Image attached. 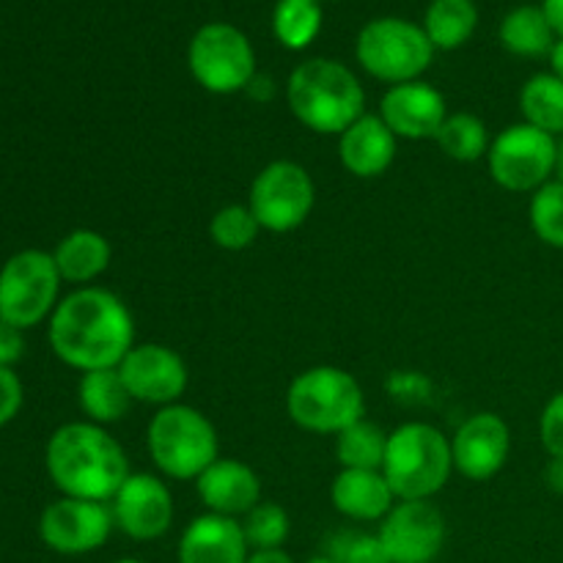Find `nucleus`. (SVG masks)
I'll return each mask as SVG.
<instances>
[{"label":"nucleus","mask_w":563,"mask_h":563,"mask_svg":"<svg viewBox=\"0 0 563 563\" xmlns=\"http://www.w3.org/2000/svg\"><path fill=\"white\" fill-rule=\"evenodd\" d=\"M47 335L55 357L69 368L82 374L119 368L135 346V319L119 295L102 286H80L60 297Z\"/></svg>","instance_id":"obj_1"},{"label":"nucleus","mask_w":563,"mask_h":563,"mask_svg":"<svg viewBox=\"0 0 563 563\" xmlns=\"http://www.w3.org/2000/svg\"><path fill=\"white\" fill-rule=\"evenodd\" d=\"M44 465L60 495L99 504H110L132 473L119 440L91 421H71L55 429L44 449Z\"/></svg>","instance_id":"obj_2"},{"label":"nucleus","mask_w":563,"mask_h":563,"mask_svg":"<svg viewBox=\"0 0 563 563\" xmlns=\"http://www.w3.org/2000/svg\"><path fill=\"white\" fill-rule=\"evenodd\" d=\"M286 102L295 119L317 135H335L366 113V91L346 64L308 58L289 75Z\"/></svg>","instance_id":"obj_3"},{"label":"nucleus","mask_w":563,"mask_h":563,"mask_svg":"<svg viewBox=\"0 0 563 563\" xmlns=\"http://www.w3.org/2000/svg\"><path fill=\"white\" fill-rule=\"evenodd\" d=\"M454 473L451 438L438 427L410 421L388 432L383 476L396 500H432Z\"/></svg>","instance_id":"obj_4"},{"label":"nucleus","mask_w":563,"mask_h":563,"mask_svg":"<svg viewBox=\"0 0 563 563\" xmlns=\"http://www.w3.org/2000/svg\"><path fill=\"white\" fill-rule=\"evenodd\" d=\"M146 449L154 467L174 482H196L214 460L220 440L214 423L190 405L159 407L146 429Z\"/></svg>","instance_id":"obj_5"},{"label":"nucleus","mask_w":563,"mask_h":563,"mask_svg":"<svg viewBox=\"0 0 563 563\" xmlns=\"http://www.w3.org/2000/svg\"><path fill=\"white\" fill-rule=\"evenodd\" d=\"M286 412L311 434H341L366 412L361 383L339 366H313L297 374L286 390Z\"/></svg>","instance_id":"obj_6"},{"label":"nucleus","mask_w":563,"mask_h":563,"mask_svg":"<svg viewBox=\"0 0 563 563\" xmlns=\"http://www.w3.org/2000/svg\"><path fill=\"white\" fill-rule=\"evenodd\" d=\"M434 44L429 42L423 25L405 16H377L366 22L357 33L355 55L357 64L388 86L421 80L423 71L432 66Z\"/></svg>","instance_id":"obj_7"},{"label":"nucleus","mask_w":563,"mask_h":563,"mask_svg":"<svg viewBox=\"0 0 563 563\" xmlns=\"http://www.w3.org/2000/svg\"><path fill=\"white\" fill-rule=\"evenodd\" d=\"M187 69L209 93L231 97L247 91L256 71V53L245 33L231 22H207L187 44Z\"/></svg>","instance_id":"obj_8"},{"label":"nucleus","mask_w":563,"mask_h":563,"mask_svg":"<svg viewBox=\"0 0 563 563\" xmlns=\"http://www.w3.org/2000/svg\"><path fill=\"white\" fill-rule=\"evenodd\" d=\"M60 284L53 253L36 247L14 253L0 267V319L20 330L36 328L53 317Z\"/></svg>","instance_id":"obj_9"},{"label":"nucleus","mask_w":563,"mask_h":563,"mask_svg":"<svg viewBox=\"0 0 563 563\" xmlns=\"http://www.w3.org/2000/svg\"><path fill=\"white\" fill-rule=\"evenodd\" d=\"M487 168L504 190L537 192L559 170V141L526 121L511 124L489 143Z\"/></svg>","instance_id":"obj_10"},{"label":"nucleus","mask_w":563,"mask_h":563,"mask_svg":"<svg viewBox=\"0 0 563 563\" xmlns=\"http://www.w3.org/2000/svg\"><path fill=\"white\" fill-rule=\"evenodd\" d=\"M317 185L311 174L295 159H275L264 165L251 181L247 207L256 214L262 231L289 234L300 229L313 212Z\"/></svg>","instance_id":"obj_11"},{"label":"nucleus","mask_w":563,"mask_h":563,"mask_svg":"<svg viewBox=\"0 0 563 563\" xmlns=\"http://www.w3.org/2000/svg\"><path fill=\"white\" fill-rule=\"evenodd\" d=\"M377 537L390 563H432L443 553L449 528L432 500H396Z\"/></svg>","instance_id":"obj_12"},{"label":"nucleus","mask_w":563,"mask_h":563,"mask_svg":"<svg viewBox=\"0 0 563 563\" xmlns=\"http://www.w3.org/2000/svg\"><path fill=\"white\" fill-rule=\"evenodd\" d=\"M113 528L108 504L60 495L42 511L38 537L60 555H86L102 548Z\"/></svg>","instance_id":"obj_13"},{"label":"nucleus","mask_w":563,"mask_h":563,"mask_svg":"<svg viewBox=\"0 0 563 563\" xmlns=\"http://www.w3.org/2000/svg\"><path fill=\"white\" fill-rule=\"evenodd\" d=\"M108 506L113 526L135 542H154L174 526V495L168 484L152 473H130Z\"/></svg>","instance_id":"obj_14"},{"label":"nucleus","mask_w":563,"mask_h":563,"mask_svg":"<svg viewBox=\"0 0 563 563\" xmlns=\"http://www.w3.org/2000/svg\"><path fill=\"white\" fill-rule=\"evenodd\" d=\"M119 374L132 399L157 410L176 405L190 383L185 357L165 344H135L119 363Z\"/></svg>","instance_id":"obj_15"},{"label":"nucleus","mask_w":563,"mask_h":563,"mask_svg":"<svg viewBox=\"0 0 563 563\" xmlns=\"http://www.w3.org/2000/svg\"><path fill=\"white\" fill-rule=\"evenodd\" d=\"M509 423L495 412H476L451 434L454 471L471 482H489L498 476L509 462Z\"/></svg>","instance_id":"obj_16"},{"label":"nucleus","mask_w":563,"mask_h":563,"mask_svg":"<svg viewBox=\"0 0 563 563\" xmlns=\"http://www.w3.org/2000/svg\"><path fill=\"white\" fill-rule=\"evenodd\" d=\"M379 119L396 137L405 141H434L449 119L445 97L423 80L390 86L379 99Z\"/></svg>","instance_id":"obj_17"},{"label":"nucleus","mask_w":563,"mask_h":563,"mask_svg":"<svg viewBox=\"0 0 563 563\" xmlns=\"http://www.w3.org/2000/svg\"><path fill=\"white\" fill-rule=\"evenodd\" d=\"M196 493L212 515L242 520L253 506L262 504V478L245 462L220 456L196 478Z\"/></svg>","instance_id":"obj_18"},{"label":"nucleus","mask_w":563,"mask_h":563,"mask_svg":"<svg viewBox=\"0 0 563 563\" xmlns=\"http://www.w3.org/2000/svg\"><path fill=\"white\" fill-rule=\"evenodd\" d=\"M399 137L388 130L379 113H363L339 135V159L346 174L377 179L394 165Z\"/></svg>","instance_id":"obj_19"},{"label":"nucleus","mask_w":563,"mask_h":563,"mask_svg":"<svg viewBox=\"0 0 563 563\" xmlns=\"http://www.w3.org/2000/svg\"><path fill=\"white\" fill-rule=\"evenodd\" d=\"M251 548L240 520L207 511L179 537V563H247Z\"/></svg>","instance_id":"obj_20"},{"label":"nucleus","mask_w":563,"mask_h":563,"mask_svg":"<svg viewBox=\"0 0 563 563\" xmlns=\"http://www.w3.org/2000/svg\"><path fill=\"white\" fill-rule=\"evenodd\" d=\"M330 500L339 515L355 522H383L396 506V495L383 471H352V467H341L339 476L333 478Z\"/></svg>","instance_id":"obj_21"},{"label":"nucleus","mask_w":563,"mask_h":563,"mask_svg":"<svg viewBox=\"0 0 563 563\" xmlns=\"http://www.w3.org/2000/svg\"><path fill=\"white\" fill-rule=\"evenodd\" d=\"M53 258L60 280L80 289V286H91V280H97L110 267L113 247H110L108 236L99 231L75 229L55 245Z\"/></svg>","instance_id":"obj_22"},{"label":"nucleus","mask_w":563,"mask_h":563,"mask_svg":"<svg viewBox=\"0 0 563 563\" xmlns=\"http://www.w3.org/2000/svg\"><path fill=\"white\" fill-rule=\"evenodd\" d=\"M130 388L121 379L119 368H99V372H86L77 385V405H80L86 421L110 427L119 423L132 407Z\"/></svg>","instance_id":"obj_23"},{"label":"nucleus","mask_w":563,"mask_h":563,"mask_svg":"<svg viewBox=\"0 0 563 563\" xmlns=\"http://www.w3.org/2000/svg\"><path fill=\"white\" fill-rule=\"evenodd\" d=\"M500 44L520 58H550L559 33L550 25L542 5H517L500 22Z\"/></svg>","instance_id":"obj_24"},{"label":"nucleus","mask_w":563,"mask_h":563,"mask_svg":"<svg viewBox=\"0 0 563 563\" xmlns=\"http://www.w3.org/2000/svg\"><path fill=\"white\" fill-rule=\"evenodd\" d=\"M478 25L476 0H432L423 16V31L434 49H456L471 42Z\"/></svg>","instance_id":"obj_25"},{"label":"nucleus","mask_w":563,"mask_h":563,"mask_svg":"<svg viewBox=\"0 0 563 563\" xmlns=\"http://www.w3.org/2000/svg\"><path fill=\"white\" fill-rule=\"evenodd\" d=\"M520 110L526 124L563 137V80L553 71L533 75L520 91Z\"/></svg>","instance_id":"obj_26"},{"label":"nucleus","mask_w":563,"mask_h":563,"mask_svg":"<svg viewBox=\"0 0 563 563\" xmlns=\"http://www.w3.org/2000/svg\"><path fill=\"white\" fill-rule=\"evenodd\" d=\"M324 22L322 0H278L273 11V33L286 49L311 47Z\"/></svg>","instance_id":"obj_27"},{"label":"nucleus","mask_w":563,"mask_h":563,"mask_svg":"<svg viewBox=\"0 0 563 563\" xmlns=\"http://www.w3.org/2000/svg\"><path fill=\"white\" fill-rule=\"evenodd\" d=\"M385 451H388V432L377 423L366 421V418L335 434V456H339L341 467L383 471Z\"/></svg>","instance_id":"obj_28"},{"label":"nucleus","mask_w":563,"mask_h":563,"mask_svg":"<svg viewBox=\"0 0 563 563\" xmlns=\"http://www.w3.org/2000/svg\"><path fill=\"white\" fill-rule=\"evenodd\" d=\"M438 146L454 163H478L487 159L489 132L476 113H449L438 132Z\"/></svg>","instance_id":"obj_29"},{"label":"nucleus","mask_w":563,"mask_h":563,"mask_svg":"<svg viewBox=\"0 0 563 563\" xmlns=\"http://www.w3.org/2000/svg\"><path fill=\"white\" fill-rule=\"evenodd\" d=\"M258 231L262 225L247 203H225L209 220V240L231 253L247 251L258 240Z\"/></svg>","instance_id":"obj_30"},{"label":"nucleus","mask_w":563,"mask_h":563,"mask_svg":"<svg viewBox=\"0 0 563 563\" xmlns=\"http://www.w3.org/2000/svg\"><path fill=\"white\" fill-rule=\"evenodd\" d=\"M531 229L544 245L563 251V181L553 179L537 192H531L528 203Z\"/></svg>","instance_id":"obj_31"},{"label":"nucleus","mask_w":563,"mask_h":563,"mask_svg":"<svg viewBox=\"0 0 563 563\" xmlns=\"http://www.w3.org/2000/svg\"><path fill=\"white\" fill-rule=\"evenodd\" d=\"M240 526L251 550H284L291 531L289 515L278 504H269V500H262L258 506H253L242 517Z\"/></svg>","instance_id":"obj_32"},{"label":"nucleus","mask_w":563,"mask_h":563,"mask_svg":"<svg viewBox=\"0 0 563 563\" xmlns=\"http://www.w3.org/2000/svg\"><path fill=\"white\" fill-rule=\"evenodd\" d=\"M328 555L341 563H390L377 533L344 531L330 539Z\"/></svg>","instance_id":"obj_33"},{"label":"nucleus","mask_w":563,"mask_h":563,"mask_svg":"<svg viewBox=\"0 0 563 563\" xmlns=\"http://www.w3.org/2000/svg\"><path fill=\"white\" fill-rule=\"evenodd\" d=\"M539 438L550 456L563 460V390L544 405L542 418H539Z\"/></svg>","instance_id":"obj_34"},{"label":"nucleus","mask_w":563,"mask_h":563,"mask_svg":"<svg viewBox=\"0 0 563 563\" xmlns=\"http://www.w3.org/2000/svg\"><path fill=\"white\" fill-rule=\"evenodd\" d=\"M22 399H25V390L16 372L0 366V429L14 421L16 412L22 410Z\"/></svg>","instance_id":"obj_35"},{"label":"nucleus","mask_w":563,"mask_h":563,"mask_svg":"<svg viewBox=\"0 0 563 563\" xmlns=\"http://www.w3.org/2000/svg\"><path fill=\"white\" fill-rule=\"evenodd\" d=\"M22 355H25V330L0 319V366L14 368Z\"/></svg>","instance_id":"obj_36"},{"label":"nucleus","mask_w":563,"mask_h":563,"mask_svg":"<svg viewBox=\"0 0 563 563\" xmlns=\"http://www.w3.org/2000/svg\"><path fill=\"white\" fill-rule=\"evenodd\" d=\"M544 484H548L550 493L563 495V460L550 456L548 467H544Z\"/></svg>","instance_id":"obj_37"},{"label":"nucleus","mask_w":563,"mask_h":563,"mask_svg":"<svg viewBox=\"0 0 563 563\" xmlns=\"http://www.w3.org/2000/svg\"><path fill=\"white\" fill-rule=\"evenodd\" d=\"M247 563H295L286 550H251Z\"/></svg>","instance_id":"obj_38"},{"label":"nucleus","mask_w":563,"mask_h":563,"mask_svg":"<svg viewBox=\"0 0 563 563\" xmlns=\"http://www.w3.org/2000/svg\"><path fill=\"white\" fill-rule=\"evenodd\" d=\"M542 9L553 31L559 33V38H563V0H542Z\"/></svg>","instance_id":"obj_39"},{"label":"nucleus","mask_w":563,"mask_h":563,"mask_svg":"<svg viewBox=\"0 0 563 563\" xmlns=\"http://www.w3.org/2000/svg\"><path fill=\"white\" fill-rule=\"evenodd\" d=\"M550 71H553L559 80H563V38L555 42L553 53H550Z\"/></svg>","instance_id":"obj_40"},{"label":"nucleus","mask_w":563,"mask_h":563,"mask_svg":"<svg viewBox=\"0 0 563 563\" xmlns=\"http://www.w3.org/2000/svg\"><path fill=\"white\" fill-rule=\"evenodd\" d=\"M306 563H341V561H335V559H333V555L322 553V555H313V559H308Z\"/></svg>","instance_id":"obj_41"},{"label":"nucleus","mask_w":563,"mask_h":563,"mask_svg":"<svg viewBox=\"0 0 563 563\" xmlns=\"http://www.w3.org/2000/svg\"><path fill=\"white\" fill-rule=\"evenodd\" d=\"M555 174H559V179L563 181V141L559 143V170H555Z\"/></svg>","instance_id":"obj_42"},{"label":"nucleus","mask_w":563,"mask_h":563,"mask_svg":"<svg viewBox=\"0 0 563 563\" xmlns=\"http://www.w3.org/2000/svg\"><path fill=\"white\" fill-rule=\"evenodd\" d=\"M113 563H148V561H141V559H119V561H113Z\"/></svg>","instance_id":"obj_43"}]
</instances>
